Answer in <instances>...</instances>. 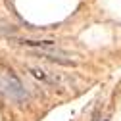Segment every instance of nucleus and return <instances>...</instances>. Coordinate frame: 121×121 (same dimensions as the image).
<instances>
[{
	"instance_id": "1",
	"label": "nucleus",
	"mask_w": 121,
	"mask_h": 121,
	"mask_svg": "<svg viewBox=\"0 0 121 121\" xmlns=\"http://www.w3.org/2000/svg\"><path fill=\"white\" fill-rule=\"evenodd\" d=\"M0 92H4L8 98L16 102L27 100V90L23 88L21 81L13 75L12 69H0Z\"/></svg>"
},
{
	"instance_id": "2",
	"label": "nucleus",
	"mask_w": 121,
	"mask_h": 121,
	"mask_svg": "<svg viewBox=\"0 0 121 121\" xmlns=\"http://www.w3.org/2000/svg\"><path fill=\"white\" fill-rule=\"evenodd\" d=\"M27 69H29V73H31L33 77H37V79H40V81H44V83H50V85H56V83H58V77H54V75H50L48 71H44V69H40V67L27 65Z\"/></svg>"
},
{
	"instance_id": "3",
	"label": "nucleus",
	"mask_w": 121,
	"mask_h": 121,
	"mask_svg": "<svg viewBox=\"0 0 121 121\" xmlns=\"http://www.w3.org/2000/svg\"><path fill=\"white\" fill-rule=\"evenodd\" d=\"M92 121H100V113H94V117H92Z\"/></svg>"
}]
</instances>
